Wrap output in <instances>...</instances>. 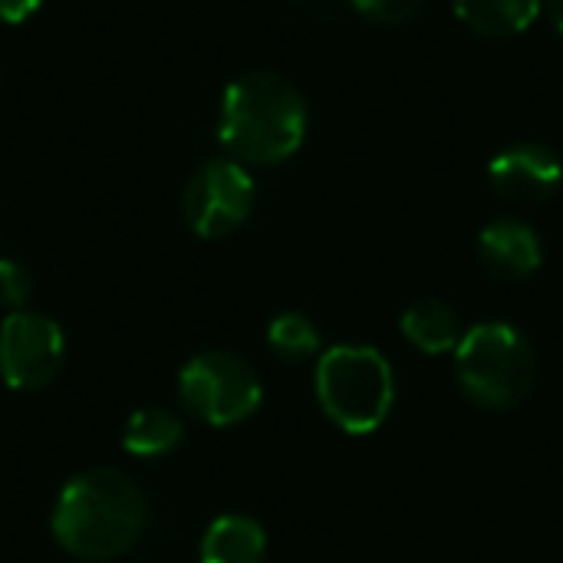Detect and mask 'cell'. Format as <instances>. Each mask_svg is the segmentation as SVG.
<instances>
[{"instance_id": "cell-4", "label": "cell", "mask_w": 563, "mask_h": 563, "mask_svg": "<svg viewBox=\"0 0 563 563\" xmlns=\"http://www.w3.org/2000/svg\"><path fill=\"white\" fill-rule=\"evenodd\" d=\"M455 376L475 406L505 412L528 399L538 376V356L518 327L492 320L465 330L455 350Z\"/></svg>"}, {"instance_id": "cell-5", "label": "cell", "mask_w": 563, "mask_h": 563, "mask_svg": "<svg viewBox=\"0 0 563 563\" xmlns=\"http://www.w3.org/2000/svg\"><path fill=\"white\" fill-rule=\"evenodd\" d=\"M185 409L208 426H238L251 419L264 399L254 366L228 350H208L188 360L178 376Z\"/></svg>"}, {"instance_id": "cell-10", "label": "cell", "mask_w": 563, "mask_h": 563, "mask_svg": "<svg viewBox=\"0 0 563 563\" xmlns=\"http://www.w3.org/2000/svg\"><path fill=\"white\" fill-rule=\"evenodd\" d=\"M402 336L419 350V353H429V356H442V353H455L462 336H465V327H462V317L452 303L445 300H416L402 320Z\"/></svg>"}, {"instance_id": "cell-2", "label": "cell", "mask_w": 563, "mask_h": 563, "mask_svg": "<svg viewBox=\"0 0 563 563\" xmlns=\"http://www.w3.org/2000/svg\"><path fill=\"white\" fill-rule=\"evenodd\" d=\"M218 139L241 165L287 162L307 139V102L277 73H244L224 89Z\"/></svg>"}, {"instance_id": "cell-12", "label": "cell", "mask_w": 563, "mask_h": 563, "mask_svg": "<svg viewBox=\"0 0 563 563\" xmlns=\"http://www.w3.org/2000/svg\"><path fill=\"white\" fill-rule=\"evenodd\" d=\"M455 13L482 36H518L538 20L541 0H455Z\"/></svg>"}, {"instance_id": "cell-15", "label": "cell", "mask_w": 563, "mask_h": 563, "mask_svg": "<svg viewBox=\"0 0 563 563\" xmlns=\"http://www.w3.org/2000/svg\"><path fill=\"white\" fill-rule=\"evenodd\" d=\"M30 294H33V284H30L26 267L10 257H0V307H7L10 313L26 310Z\"/></svg>"}, {"instance_id": "cell-18", "label": "cell", "mask_w": 563, "mask_h": 563, "mask_svg": "<svg viewBox=\"0 0 563 563\" xmlns=\"http://www.w3.org/2000/svg\"><path fill=\"white\" fill-rule=\"evenodd\" d=\"M548 13H551L554 26L563 33V0H548Z\"/></svg>"}, {"instance_id": "cell-7", "label": "cell", "mask_w": 563, "mask_h": 563, "mask_svg": "<svg viewBox=\"0 0 563 563\" xmlns=\"http://www.w3.org/2000/svg\"><path fill=\"white\" fill-rule=\"evenodd\" d=\"M63 356L66 340L56 320L33 310L7 313L0 327V376L10 389L33 393L49 386L63 369Z\"/></svg>"}, {"instance_id": "cell-8", "label": "cell", "mask_w": 563, "mask_h": 563, "mask_svg": "<svg viewBox=\"0 0 563 563\" xmlns=\"http://www.w3.org/2000/svg\"><path fill=\"white\" fill-rule=\"evenodd\" d=\"M492 188L515 205L548 201L563 181V165L558 152L544 142H518L498 152L488 165Z\"/></svg>"}, {"instance_id": "cell-1", "label": "cell", "mask_w": 563, "mask_h": 563, "mask_svg": "<svg viewBox=\"0 0 563 563\" xmlns=\"http://www.w3.org/2000/svg\"><path fill=\"white\" fill-rule=\"evenodd\" d=\"M145 498L115 468H89L66 482L53 508V538L79 561H112L139 544Z\"/></svg>"}, {"instance_id": "cell-6", "label": "cell", "mask_w": 563, "mask_h": 563, "mask_svg": "<svg viewBox=\"0 0 563 563\" xmlns=\"http://www.w3.org/2000/svg\"><path fill=\"white\" fill-rule=\"evenodd\" d=\"M254 178L247 165L234 158H211L205 162L181 191V214L185 224L198 238H228L234 234L254 211Z\"/></svg>"}, {"instance_id": "cell-17", "label": "cell", "mask_w": 563, "mask_h": 563, "mask_svg": "<svg viewBox=\"0 0 563 563\" xmlns=\"http://www.w3.org/2000/svg\"><path fill=\"white\" fill-rule=\"evenodd\" d=\"M43 0H0V23H23L40 10Z\"/></svg>"}, {"instance_id": "cell-9", "label": "cell", "mask_w": 563, "mask_h": 563, "mask_svg": "<svg viewBox=\"0 0 563 563\" xmlns=\"http://www.w3.org/2000/svg\"><path fill=\"white\" fill-rule=\"evenodd\" d=\"M478 254L498 280H528L544 261V244L528 221L498 218L488 228H482Z\"/></svg>"}, {"instance_id": "cell-16", "label": "cell", "mask_w": 563, "mask_h": 563, "mask_svg": "<svg viewBox=\"0 0 563 563\" xmlns=\"http://www.w3.org/2000/svg\"><path fill=\"white\" fill-rule=\"evenodd\" d=\"M350 3L376 23H406L426 7V0H350Z\"/></svg>"}, {"instance_id": "cell-3", "label": "cell", "mask_w": 563, "mask_h": 563, "mask_svg": "<svg viewBox=\"0 0 563 563\" xmlns=\"http://www.w3.org/2000/svg\"><path fill=\"white\" fill-rule=\"evenodd\" d=\"M317 402L336 429L350 435L376 432L396 402L393 363L376 346H330L317 360Z\"/></svg>"}, {"instance_id": "cell-11", "label": "cell", "mask_w": 563, "mask_h": 563, "mask_svg": "<svg viewBox=\"0 0 563 563\" xmlns=\"http://www.w3.org/2000/svg\"><path fill=\"white\" fill-rule=\"evenodd\" d=\"M267 534L254 518H214L201 538V563H264Z\"/></svg>"}, {"instance_id": "cell-13", "label": "cell", "mask_w": 563, "mask_h": 563, "mask_svg": "<svg viewBox=\"0 0 563 563\" xmlns=\"http://www.w3.org/2000/svg\"><path fill=\"white\" fill-rule=\"evenodd\" d=\"M181 435H185V426L172 409L148 406V409H139L125 422L122 449L129 455H139V459H162L181 445Z\"/></svg>"}, {"instance_id": "cell-14", "label": "cell", "mask_w": 563, "mask_h": 563, "mask_svg": "<svg viewBox=\"0 0 563 563\" xmlns=\"http://www.w3.org/2000/svg\"><path fill=\"white\" fill-rule=\"evenodd\" d=\"M267 343L271 350L287 360V363H307L320 353V330L310 317L303 313H280L267 327Z\"/></svg>"}]
</instances>
